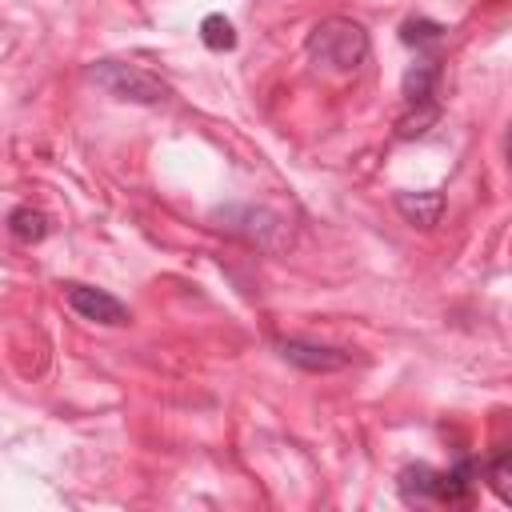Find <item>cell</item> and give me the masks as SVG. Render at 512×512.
<instances>
[{
	"label": "cell",
	"instance_id": "obj_8",
	"mask_svg": "<svg viewBox=\"0 0 512 512\" xmlns=\"http://www.w3.org/2000/svg\"><path fill=\"white\" fill-rule=\"evenodd\" d=\"M396 492H400L404 504H436L440 468H432V464H408V468L396 476Z\"/></svg>",
	"mask_w": 512,
	"mask_h": 512
},
{
	"label": "cell",
	"instance_id": "obj_2",
	"mask_svg": "<svg viewBox=\"0 0 512 512\" xmlns=\"http://www.w3.org/2000/svg\"><path fill=\"white\" fill-rule=\"evenodd\" d=\"M88 80L96 88H104L108 96L132 100V104H160V100L172 96V88L156 72H148L140 64H128V60H96L88 68Z\"/></svg>",
	"mask_w": 512,
	"mask_h": 512
},
{
	"label": "cell",
	"instance_id": "obj_10",
	"mask_svg": "<svg viewBox=\"0 0 512 512\" xmlns=\"http://www.w3.org/2000/svg\"><path fill=\"white\" fill-rule=\"evenodd\" d=\"M444 36H448V28H444L440 20H428V16H408V20L400 24V40H404L408 48H416V52L436 48Z\"/></svg>",
	"mask_w": 512,
	"mask_h": 512
},
{
	"label": "cell",
	"instance_id": "obj_4",
	"mask_svg": "<svg viewBox=\"0 0 512 512\" xmlns=\"http://www.w3.org/2000/svg\"><path fill=\"white\" fill-rule=\"evenodd\" d=\"M276 352L280 360H288L292 368L300 372H340L352 364V352L348 348H336V344H320V340H304V336H284L276 340Z\"/></svg>",
	"mask_w": 512,
	"mask_h": 512
},
{
	"label": "cell",
	"instance_id": "obj_1",
	"mask_svg": "<svg viewBox=\"0 0 512 512\" xmlns=\"http://www.w3.org/2000/svg\"><path fill=\"white\" fill-rule=\"evenodd\" d=\"M304 52L316 68H328V72H356L368 64L372 56V40L364 32V24L356 20H344V16H328L320 20L308 40H304Z\"/></svg>",
	"mask_w": 512,
	"mask_h": 512
},
{
	"label": "cell",
	"instance_id": "obj_9",
	"mask_svg": "<svg viewBox=\"0 0 512 512\" xmlns=\"http://www.w3.org/2000/svg\"><path fill=\"white\" fill-rule=\"evenodd\" d=\"M8 232L20 244H40L48 236V216L40 208H32V204H20V208L8 212Z\"/></svg>",
	"mask_w": 512,
	"mask_h": 512
},
{
	"label": "cell",
	"instance_id": "obj_5",
	"mask_svg": "<svg viewBox=\"0 0 512 512\" xmlns=\"http://www.w3.org/2000/svg\"><path fill=\"white\" fill-rule=\"evenodd\" d=\"M476 480H480V460H476V456H460L452 468H440V492H436V504H448V508H464V504H472Z\"/></svg>",
	"mask_w": 512,
	"mask_h": 512
},
{
	"label": "cell",
	"instance_id": "obj_6",
	"mask_svg": "<svg viewBox=\"0 0 512 512\" xmlns=\"http://www.w3.org/2000/svg\"><path fill=\"white\" fill-rule=\"evenodd\" d=\"M392 204H396V212H400L412 228H424V232L436 228L440 216H444V208H448L444 192H436V188H424V192H396Z\"/></svg>",
	"mask_w": 512,
	"mask_h": 512
},
{
	"label": "cell",
	"instance_id": "obj_3",
	"mask_svg": "<svg viewBox=\"0 0 512 512\" xmlns=\"http://www.w3.org/2000/svg\"><path fill=\"white\" fill-rule=\"evenodd\" d=\"M64 300L80 320H92V324H104V328H120V324L132 320L128 304L120 296H112L104 288H92V284H76V280L64 284Z\"/></svg>",
	"mask_w": 512,
	"mask_h": 512
},
{
	"label": "cell",
	"instance_id": "obj_12",
	"mask_svg": "<svg viewBox=\"0 0 512 512\" xmlns=\"http://www.w3.org/2000/svg\"><path fill=\"white\" fill-rule=\"evenodd\" d=\"M508 460H512V452L500 444V448L492 452V460H484V464H480V476L492 484V492H496L504 504L512 500V492H508Z\"/></svg>",
	"mask_w": 512,
	"mask_h": 512
},
{
	"label": "cell",
	"instance_id": "obj_11",
	"mask_svg": "<svg viewBox=\"0 0 512 512\" xmlns=\"http://www.w3.org/2000/svg\"><path fill=\"white\" fill-rule=\"evenodd\" d=\"M200 44H204L208 52H232V48H236V28H232V20H228L224 12H208V16L200 20Z\"/></svg>",
	"mask_w": 512,
	"mask_h": 512
},
{
	"label": "cell",
	"instance_id": "obj_7",
	"mask_svg": "<svg viewBox=\"0 0 512 512\" xmlns=\"http://www.w3.org/2000/svg\"><path fill=\"white\" fill-rule=\"evenodd\" d=\"M436 80H440V56L428 52L420 64L404 72V104L408 108H440L436 104Z\"/></svg>",
	"mask_w": 512,
	"mask_h": 512
}]
</instances>
